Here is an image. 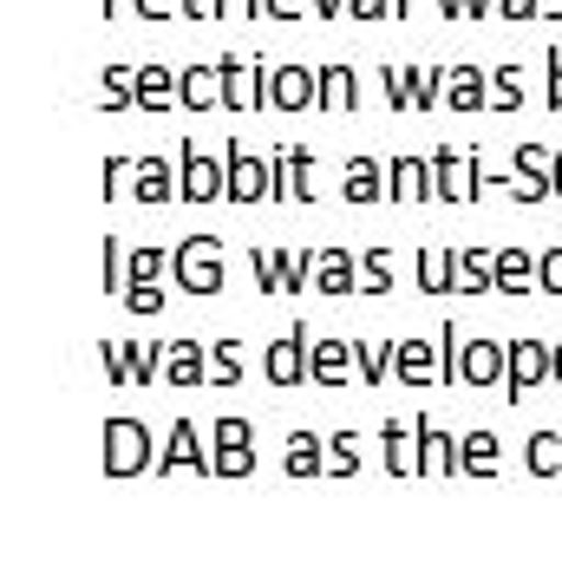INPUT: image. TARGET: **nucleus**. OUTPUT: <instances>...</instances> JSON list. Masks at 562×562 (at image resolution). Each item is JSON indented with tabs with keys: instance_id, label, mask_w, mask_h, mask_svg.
I'll return each mask as SVG.
<instances>
[{
	"instance_id": "30",
	"label": "nucleus",
	"mask_w": 562,
	"mask_h": 562,
	"mask_svg": "<svg viewBox=\"0 0 562 562\" xmlns=\"http://www.w3.org/2000/svg\"><path fill=\"white\" fill-rule=\"evenodd\" d=\"M497 281H504L510 294H524V281H530V262H524V249H504V256H497Z\"/></svg>"
},
{
	"instance_id": "38",
	"label": "nucleus",
	"mask_w": 562,
	"mask_h": 562,
	"mask_svg": "<svg viewBox=\"0 0 562 562\" xmlns=\"http://www.w3.org/2000/svg\"><path fill=\"white\" fill-rule=\"evenodd\" d=\"M307 7H314V0H262L269 20H294V13H307Z\"/></svg>"
},
{
	"instance_id": "20",
	"label": "nucleus",
	"mask_w": 562,
	"mask_h": 562,
	"mask_svg": "<svg viewBox=\"0 0 562 562\" xmlns=\"http://www.w3.org/2000/svg\"><path fill=\"white\" fill-rule=\"evenodd\" d=\"M157 464H164V471H183V464H190V471H203V464H210V458H203V451H196V431H190V425L177 419V431H170V451H164V458H157Z\"/></svg>"
},
{
	"instance_id": "8",
	"label": "nucleus",
	"mask_w": 562,
	"mask_h": 562,
	"mask_svg": "<svg viewBox=\"0 0 562 562\" xmlns=\"http://www.w3.org/2000/svg\"><path fill=\"white\" fill-rule=\"evenodd\" d=\"M183 196H190V203H216V196H229V170H216L210 157L183 150Z\"/></svg>"
},
{
	"instance_id": "22",
	"label": "nucleus",
	"mask_w": 562,
	"mask_h": 562,
	"mask_svg": "<svg viewBox=\"0 0 562 562\" xmlns=\"http://www.w3.org/2000/svg\"><path fill=\"white\" fill-rule=\"evenodd\" d=\"M281 464H288L294 477H314V471H321V438H314V431H294V438H288V458H281Z\"/></svg>"
},
{
	"instance_id": "1",
	"label": "nucleus",
	"mask_w": 562,
	"mask_h": 562,
	"mask_svg": "<svg viewBox=\"0 0 562 562\" xmlns=\"http://www.w3.org/2000/svg\"><path fill=\"white\" fill-rule=\"evenodd\" d=\"M105 471H112V477L150 471V431H144L138 419H112L105 425Z\"/></svg>"
},
{
	"instance_id": "9",
	"label": "nucleus",
	"mask_w": 562,
	"mask_h": 562,
	"mask_svg": "<svg viewBox=\"0 0 562 562\" xmlns=\"http://www.w3.org/2000/svg\"><path fill=\"white\" fill-rule=\"evenodd\" d=\"M256 79H262V66H243V59H223V105H236V112H249V105H262L269 92H256Z\"/></svg>"
},
{
	"instance_id": "36",
	"label": "nucleus",
	"mask_w": 562,
	"mask_h": 562,
	"mask_svg": "<svg viewBox=\"0 0 562 562\" xmlns=\"http://www.w3.org/2000/svg\"><path fill=\"white\" fill-rule=\"evenodd\" d=\"M537 281H543L550 294H562V243L550 249V256H543V269H537Z\"/></svg>"
},
{
	"instance_id": "33",
	"label": "nucleus",
	"mask_w": 562,
	"mask_h": 562,
	"mask_svg": "<svg viewBox=\"0 0 562 562\" xmlns=\"http://www.w3.org/2000/svg\"><path fill=\"white\" fill-rule=\"evenodd\" d=\"M327 464H334V471H340V477H347V471H353V464H360V438H353V431H340V438H334V445H327Z\"/></svg>"
},
{
	"instance_id": "39",
	"label": "nucleus",
	"mask_w": 562,
	"mask_h": 562,
	"mask_svg": "<svg viewBox=\"0 0 562 562\" xmlns=\"http://www.w3.org/2000/svg\"><path fill=\"white\" fill-rule=\"evenodd\" d=\"M497 13L504 20H530V13H543V0H497Z\"/></svg>"
},
{
	"instance_id": "42",
	"label": "nucleus",
	"mask_w": 562,
	"mask_h": 562,
	"mask_svg": "<svg viewBox=\"0 0 562 562\" xmlns=\"http://www.w3.org/2000/svg\"><path fill=\"white\" fill-rule=\"evenodd\" d=\"M314 13H321V20H340V13H347V0H314Z\"/></svg>"
},
{
	"instance_id": "32",
	"label": "nucleus",
	"mask_w": 562,
	"mask_h": 562,
	"mask_svg": "<svg viewBox=\"0 0 562 562\" xmlns=\"http://www.w3.org/2000/svg\"><path fill=\"white\" fill-rule=\"evenodd\" d=\"M210 380H223V386L243 380V353H236V340H223V347L210 353Z\"/></svg>"
},
{
	"instance_id": "28",
	"label": "nucleus",
	"mask_w": 562,
	"mask_h": 562,
	"mask_svg": "<svg viewBox=\"0 0 562 562\" xmlns=\"http://www.w3.org/2000/svg\"><path fill=\"white\" fill-rule=\"evenodd\" d=\"M138 203H164L170 196V164H138Z\"/></svg>"
},
{
	"instance_id": "11",
	"label": "nucleus",
	"mask_w": 562,
	"mask_h": 562,
	"mask_svg": "<svg viewBox=\"0 0 562 562\" xmlns=\"http://www.w3.org/2000/svg\"><path fill=\"white\" fill-rule=\"evenodd\" d=\"M314 294H327V301L353 294V262H347V249H321V256H314Z\"/></svg>"
},
{
	"instance_id": "35",
	"label": "nucleus",
	"mask_w": 562,
	"mask_h": 562,
	"mask_svg": "<svg viewBox=\"0 0 562 562\" xmlns=\"http://www.w3.org/2000/svg\"><path fill=\"white\" fill-rule=\"evenodd\" d=\"M413 79V105H438V72H406Z\"/></svg>"
},
{
	"instance_id": "6",
	"label": "nucleus",
	"mask_w": 562,
	"mask_h": 562,
	"mask_svg": "<svg viewBox=\"0 0 562 562\" xmlns=\"http://www.w3.org/2000/svg\"><path fill=\"white\" fill-rule=\"evenodd\" d=\"M504 373H510V347H497V340H471L458 353V380L464 386H497Z\"/></svg>"
},
{
	"instance_id": "3",
	"label": "nucleus",
	"mask_w": 562,
	"mask_h": 562,
	"mask_svg": "<svg viewBox=\"0 0 562 562\" xmlns=\"http://www.w3.org/2000/svg\"><path fill=\"white\" fill-rule=\"evenodd\" d=\"M256 431H249V419H223L216 425V458H210V471L216 477H249V464H256Z\"/></svg>"
},
{
	"instance_id": "16",
	"label": "nucleus",
	"mask_w": 562,
	"mask_h": 562,
	"mask_svg": "<svg viewBox=\"0 0 562 562\" xmlns=\"http://www.w3.org/2000/svg\"><path fill=\"white\" fill-rule=\"evenodd\" d=\"M353 373V347L347 340H321L314 347V386H340Z\"/></svg>"
},
{
	"instance_id": "7",
	"label": "nucleus",
	"mask_w": 562,
	"mask_h": 562,
	"mask_svg": "<svg viewBox=\"0 0 562 562\" xmlns=\"http://www.w3.org/2000/svg\"><path fill=\"white\" fill-rule=\"evenodd\" d=\"M269 105H281V112H307V105H321V79L301 72V66H281V72H269Z\"/></svg>"
},
{
	"instance_id": "47",
	"label": "nucleus",
	"mask_w": 562,
	"mask_h": 562,
	"mask_svg": "<svg viewBox=\"0 0 562 562\" xmlns=\"http://www.w3.org/2000/svg\"><path fill=\"white\" fill-rule=\"evenodd\" d=\"M557 196H562V150H557Z\"/></svg>"
},
{
	"instance_id": "24",
	"label": "nucleus",
	"mask_w": 562,
	"mask_h": 562,
	"mask_svg": "<svg viewBox=\"0 0 562 562\" xmlns=\"http://www.w3.org/2000/svg\"><path fill=\"white\" fill-rule=\"evenodd\" d=\"M393 183H400L393 196H438L431 170H425V164H413V157H400V164H393Z\"/></svg>"
},
{
	"instance_id": "29",
	"label": "nucleus",
	"mask_w": 562,
	"mask_h": 562,
	"mask_svg": "<svg viewBox=\"0 0 562 562\" xmlns=\"http://www.w3.org/2000/svg\"><path fill=\"white\" fill-rule=\"evenodd\" d=\"M367 294H393V249H367Z\"/></svg>"
},
{
	"instance_id": "10",
	"label": "nucleus",
	"mask_w": 562,
	"mask_h": 562,
	"mask_svg": "<svg viewBox=\"0 0 562 562\" xmlns=\"http://www.w3.org/2000/svg\"><path fill=\"white\" fill-rule=\"evenodd\" d=\"M229 196L236 203H256V196H276V177L256 164V157H236L229 150Z\"/></svg>"
},
{
	"instance_id": "4",
	"label": "nucleus",
	"mask_w": 562,
	"mask_h": 562,
	"mask_svg": "<svg viewBox=\"0 0 562 562\" xmlns=\"http://www.w3.org/2000/svg\"><path fill=\"white\" fill-rule=\"evenodd\" d=\"M177 281L196 288V294H216L223 288V269H216V236H190L177 249Z\"/></svg>"
},
{
	"instance_id": "2",
	"label": "nucleus",
	"mask_w": 562,
	"mask_h": 562,
	"mask_svg": "<svg viewBox=\"0 0 562 562\" xmlns=\"http://www.w3.org/2000/svg\"><path fill=\"white\" fill-rule=\"evenodd\" d=\"M537 380H557V353H550L543 340H517V347H510V373H504V386H510V406H524Z\"/></svg>"
},
{
	"instance_id": "12",
	"label": "nucleus",
	"mask_w": 562,
	"mask_h": 562,
	"mask_svg": "<svg viewBox=\"0 0 562 562\" xmlns=\"http://www.w3.org/2000/svg\"><path fill=\"white\" fill-rule=\"evenodd\" d=\"M451 281H458V256L438 249V243H425L419 249V288L425 294H451Z\"/></svg>"
},
{
	"instance_id": "25",
	"label": "nucleus",
	"mask_w": 562,
	"mask_h": 562,
	"mask_svg": "<svg viewBox=\"0 0 562 562\" xmlns=\"http://www.w3.org/2000/svg\"><path fill=\"white\" fill-rule=\"evenodd\" d=\"M321 105H327V112H347V105H353V72H347V66H327V72H321Z\"/></svg>"
},
{
	"instance_id": "26",
	"label": "nucleus",
	"mask_w": 562,
	"mask_h": 562,
	"mask_svg": "<svg viewBox=\"0 0 562 562\" xmlns=\"http://www.w3.org/2000/svg\"><path fill=\"white\" fill-rule=\"evenodd\" d=\"M464 471H477V477L497 471V438H491V431H471V438H464Z\"/></svg>"
},
{
	"instance_id": "23",
	"label": "nucleus",
	"mask_w": 562,
	"mask_h": 562,
	"mask_svg": "<svg viewBox=\"0 0 562 562\" xmlns=\"http://www.w3.org/2000/svg\"><path fill=\"white\" fill-rule=\"evenodd\" d=\"M530 471L537 477H562V431H537L530 438Z\"/></svg>"
},
{
	"instance_id": "18",
	"label": "nucleus",
	"mask_w": 562,
	"mask_h": 562,
	"mask_svg": "<svg viewBox=\"0 0 562 562\" xmlns=\"http://www.w3.org/2000/svg\"><path fill=\"white\" fill-rule=\"evenodd\" d=\"M177 99H183V92L170 86V72H164V66H144V72H138V105H144V112H170Z\"/></svg>"
},
{
	"instance_id": "48",
	"label": "nucleus",
	"mask_w": 562,
	"mask_h": 562,
	"mask_svg": "<svg viewBox=\"0 0 562 562\" xmlns=\"http://www.w3.org/2000/svg\"><path fill=\"white\" fill-rule=\"evenodd\" d=\"M557 380H562V347H557Z\"/></svg>"
},
{
	"instance_id": "45",
	"label": "nucleus",
	"mask_w": 562,
	"mask_h": 562,
	"mask_svg": "<svg viewBox=\"0 0 562 562\" xmlns=\"http://www.w3.org/2000/svg\"><path fill=\"white\" fill-rule=\"evenodd\" d=\"M491 13V0H471V20H484Z\"/></svg>"
},
{
	"instance_id": "34",
	"label": "nucleus",
	"mask_w": 562,
	"mask_h": 562,
	"mask_svg": "<svg viewBox=\"0 0 562 562\" xmlns=\"http://www.w3.org/2000/svg\"><path fill=\"white\" fill-rule=\"evenodd\" d=\"M125 301H132V314H157V307H164L157 281H132V288H125Z\"/></svg>"
},
{
	"instance_id": "27",
	"label": "nucleus",
	"mask_w": 562,
	"mask_h": 562,
	"mask_svg": "<svg viewBox=\"0 0 562 562\" xmlns=\"http://www.w3.org/2000/svg\"><path fill=\"white\" fill-rule=\"evenodd\" d=\"M380 196V164H347V203H373Z\"/></svg>"
},
{
	"instance_id": "13",
	"label": "nucleus",
	"mask_w": 562,
	"mask_h": 562,
	"mask_svg": "<svg viewBox=\"0 0 562 562\" xmlns=\"http://www.w3.org/2000/svg\"><path fill=\"white\" fill-rule=\"evenodd\" d=\"M164 373H170L177 386H196V380H210V367H203V347H190V340H164Z\"/></svg>"
},
{
	"instance_id": "41",
	"label": "nucleus",
	"mask_w": 562,
	"mask_h": 562,
	"mask_svg": "<svg viewBox=\"0 0 562 562\" xmlns=\"http://www.w3.org/2000/svg\"><path fill=\"white\" fill-rule=\"evenodd\" d=\"M550 105L562 112V53H550Z\"/></svg>"
},
{
	"instance_id": "40",
	"label": "nucleus",
	"mask_w": 562,
	"mask_h": 562,
	"mask_svg": "<svg viewBox=\"0 0 562 562\" xmlns=\"http://www.w3.org/2000/svg\"><path fill=\"white\" fill-rule=\"evenodd\" d=\"M386 7H393V13H400V0H347V13H360V20H380V13H386Z\"/></svg>"
},
{
	"instance_id": "37",
	"label": "nucleus",
	"mask_w": 562,
	"mask_h": 562,
	"mask_svg": "<svg viewBox=\"0 0 562 562\" xmlns=\"http://www.w3.org/2000/svg\"><path fill=\"white\" fill-rule=\"evenodd\" d=\"M157 269H164V256H157V249H132V281H150Z\"/></svg>"
},
{
	"instance_id": "44",
	"label": "nucleus",
	"mask_w": 562,
	"mask_h": 562,
	"mask_svg": "<svg viewBox=\"0 0 562 562\" xmlns=\"http://www.w3.org/2000/svg\"><path fill=\"white\" fill-rule=\"evenodd\" d=\"M132 7H138V13H150V20H157V13H170V0H132Z\"/></svg>"
},
{
	"instance_id": "46",
	"label": "nucleus",
	"mask_w": 562,
	"mask_h": 562,
	"mask_svg": "<svg viewBox=\"0 0 562 562\" xmlns=\"http://www.w3.org/2000/svg\"><path fill=\"white\" fill-rule=\"evenodd\" d=\"M543 13H550V20H562V0H543Z\"/></svg>"
},
{
	"instance_id": "19",
	"label": "nucleus",
	"mask_w": 562,
	"mask_h": 562,
	"mask_svg": "<svg viewBox=\"0 0 562 562\" xmlns=\"http://www.w3.org/2000/svg\"><path fill=\"white\" fill-rule=\"evenodd\" d=\"M419 471H458V464H464V458H458V451H464V445H451V438H438V431H431V425L419 419Z\"/></svg>"
},
{
	"instance_id": "17",
	"label": "nucleus",
	"mask_w": 562,
	"mask_h": 562,
	"mask_svg": "<svg viewBox=\"0 0 562 562\" xmlns=\"http://www.w3.org/2000/svg\"><path fill=\"white\" fill-rule=\"evenodd\" d=\"M393 373H400L406 386H419V380H431V373H445V367H438L431 340H406V347H400V360H393Z\"/></svg>"
},
{
	"instance_id": "5",
	"label": "nucleus",
	"mask_w": 562,
	"mask_h": 562,
	"mask_svg": "<svg viewBox=\"0 0 562 562\" xmlns=\"http://www.w3.org/2000/svg\"><path fill=\"white\" fill-rule=\"evenodd\" d=\"M269 380L294 386V380H314V353H307V327H288L276 347H269Z\"/></svg>"
},
{
	"instance_id": "31",
	"label": "nucleus",
	"mask_w": 562,
	"mask_h": 562,
	"mask_svg": "<svg viewBox=\"0 0 562 562\" xmlns=\"http://www.w3.org/2000/svg\"><path fill=\"white\" fill-rule=\"evenodd\" d=\"M491 105H497V112H517V105H524V79H517V66H510V72H497Z\"/></svg>"
},
{
	"instance_id": "15",
	"label": "nucleus",
	"mask_w": 562,
	"mask_h": 562,
	"mask_svg": "<svg viewBox=\"0 0 562 562\" xmlns=\"http://www.w3.org/2000/svg\"><path fill=\"white\" fill-rule=\"evenodd\" d=\"M445 99H451V112H477V105H491V86H484V72L458 66V72L445 79Z\"/></svg>"
},
{
	"instance_id": "43",
	"label": "nucleus",
	"mask_w": 562,
	"mask_h": 562,
	"mask_svg": "<svg viewBox=\"0 0 562 562\" xmlns=\"http://www.w3.org/2000/svg\"><path fill=\"white\" fill-rule=\"evenodd\" d=\"M183 13H196V20H210V13H216V0H183Z\"/></svg>"
},
{
	"instance_id": "14",
	"label": "nucleus",
	"mask_w": 562,
	"mask_h": 562,
	"mask_svg": "<svg viewBox=\"0 0 562 562\" xmlns=\"http://www.w3.org/2000/svg\"><path fill=\"white\" fill-rule=\"evenodd\" d=\"M183 105H190V112L223 105V66H216V72H210V66H190V72H183Z\"/></svg>"
},
{
	"instance_id": "21",
	"label": "nucleus",
	"mask_w": 562,
	"mask_h": 562,
	"mask_svg": "<svg viewBox=\"0 0 562 562\" xmlns=\"http://www.w3.org/2000/svg\"><path fill=\"white\" fill-rule=\"evenodd\" d=\"M307 170H314L307 150H288L276 164V196H314V190H307Z\"/></svg>"
}]
</instances>
